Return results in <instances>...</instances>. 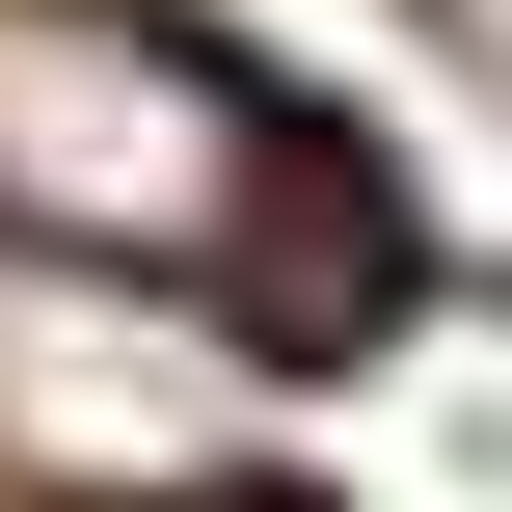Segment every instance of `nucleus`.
Instances as JSON below:
<instances>
[{"label":"nucleus","instance_id":"f257e3e1","mask_svg":"<svg viewBox=\"0 0 512 512\" xmlns=\"http://www.w3.org/2000/svg\"><path fill=\"white\" fill-rule=\"evenodd\" d=\"M297 135L162 0H0V243L27 270H243Z\"/></svg>","mask_w":512,"mask_h":512}]
</instances>
